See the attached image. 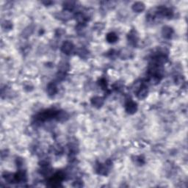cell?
Returning <instances> with one entry per match:
<instances>
[{"label": "cell", "mask_w": 188, "mask_h": 188, "mask_svg": "<svg viewBox=\"0 0 188 188\" xmlns=\"http://www.w3.org/2000/svg\"><path fill=\"white\" fill-rule=\"evenodd\" d=\"M149 93V89L145 85H141L137 91V96L139 99H143L147 96Z\"/></svg>", "instance_id": "3"}, {"label": "cell", "mask_w": 188, "mask_h": 188, "mask_svg": "<svg viewBox=\"0 0 188 188\" xmlns=\"http://www.w3.org/2000/svg\"><path fill=\"white\" fill-rule=\"evenodd\" d=\"M145 6L141 2H137L132 5V10L136 13H141L145 10Z\"/></svg>", "instance_id": "6"}, {"label": "cell", "mask_w": 188, "mask_h": 188, "mask_svg": "<svg viewBox=\"0 0 188 188\" xmlns=\"http://www.w3.org/2000/svg\"><path fill=\"white\" fill-rule=\"evenodd\" d=\"M2 27H3V28H5V29H8V30H9V29H10L12 27H13V25H12L11 22H8V21H5V22L3 23Z\"/></svg>", "instance_id": "11"}, {"label": "cell", "mask_w": 188, "mask_h": 188, "mask_svg": "<svg viewBox=\"0 0 188 188\" xmlns=\"http://www.w3.org/2000/svg\"><path fill=\"white\" fill-rule=\"evenodd\" d=\"M91 104L95 108H101L104 104V99L100 96H94L91 99Z\"/></svg>", "instance_id": "7"}, {"label": "cell", "mask_w": 188, "mask_h": 188, "mask_svg": "<svg viewBox=\"0 0 188 188\" xmlns=\"http://www.w3.org/2000/svg\"><path fill=\"white\" fill-rule=\"evenodd\" d=\"M173 34V30L170 27L168 26H166L162 28V35L166 39H170L171 38Z\"/></svg>", "instance_id": "4"}, {"label": "cell", "mask_w": 188, "mask_h": 188, "mask_svg": "<svg viewBox=\"0 0 188 188\" xmlns=\"http://www.w3.org/2000/svg\"><path fill=\"white\" fill-rule=\"evenodd\" d=\"M126 111L129 114H134L138 110V106L137 104L133 101L132 100H129L126 103L125 105Z\"/></svg>", "instance_id": "2"}, {"label": "cell", "mask_w": 188, "mask_h": 188, "mask_svg": "<svg viewBox=\"0 0 188 188\" xmlns=\"http://www.w3.org/2000/svg\"><path fill=\"white\" fill-rule=\"evenodd\" d=\"M61 50L64 54H71L74 50V46L71 41H65L61 46Z\"/></svg>", "instance_id": "1"}, {"label": "cell", "mask_w": 188, "mask_h": 188, "mask_svg": "<svg viewBox=\"0 0 188 188\" xmlns=\"http://www.w3.org/2000/svg\"><path fill=\"white\" fill-rule=\"evenodd\" d=\"M64 10H66V12H70L71 10H73L75 8V2H66L64 3Z\"/></svg>", "instance_id": "9"}, {"label": "cell", "mask_w": 188, "mask_h": 188, "mask_svg": "<svg viewBox=\"0 0 188 188\" xmlns=\"http://www.w3.org/2000/svg\"><path fill=\"white\" fill-rule=\"evenodd\" d=\"M128 40H129V42L131 43L132 45L136 44L138 40L136 32L134 30H132L131 32H130L129 36H128Z\"/></svg>", "instance_id": "8"}, {"label": "cell", "mask_w": 188, "mask_h": 188, "mask_svg": "<svg viewBox=\"0 0 188 188\" xmlns=\"http://www.w3.org/2000/svg\"><path fill=\"white\" fill-rule=\"evenodd\" d=\"M57 87L55 82H50L47 86V93L50 96H54L57 93Z\"/></svg>", "instance_id": "5"}, {"label": "cell", "mask_w": 188, "mask_h": 188, "mask_svg": "<svg viewBox=\"0 0 188 188\" xmlns=\"http://www.w3.org/2000/svg\"><path fill=\"white\" fill-rule=\"evenodd\" d=\"M107 40L109 43H115L118 40V36L114 32H110L107 36Z\"/></svg>", "instance_id": "10"}]
</instances>
